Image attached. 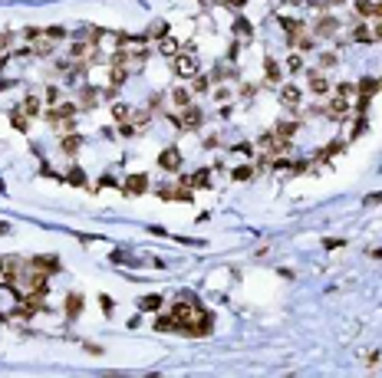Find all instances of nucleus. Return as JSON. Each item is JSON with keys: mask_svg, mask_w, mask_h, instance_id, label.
<instances>
[{"mask_svg": "<svg viewBox=\"0 0 382 378\" xmlns=\"http://www.w3.org/2000/svg\"><path fill=\"white\" fill-rule=\"evenodd\" d=\"M175 72L182 79H194V76H198V59H194V53L178 56V59H175Z\"/></svg>", "mask_w": 382, "mask_h": 378, "instance_id": "obj_1", "label": "nucleus"}, {"mask_svg": "<svg viewBox=\"0 0 382 378\" xmlns=\"http://www.w3.org/2000/svg\"><path fill=\"white\" fill-rule=\"evenodd\" d=\"M158 165L165 168V171H178V168H182V155H178V148H165L158 155Z\"/></svg>", "mask_w": 382, "mask_h": 378, "instance_id": "obj_2", "label": "nucleus"}, {"mask_svg": "<svg viewBox=\"0 0 382 378\" xmlns=\"http://www.w3.org/2000/svg\"><path fill=\"white\" fill-rule=\"evenodd\" d=\"M323 112H326L330 118H342V115H346V112H350V102H346L342 95H333V99H330V102H326V109H323Z\"/></svg>", "mask_w": 382, "mask_h": 378, "instance_id": "obj_3", "label": "nucleus"}, {"mask_svg": "<svg viewBox=\"0 0 382 378\" xmlns=\"http://www.w3.org/2000/svg\"><path fill=\"white\" fill-rule=\"evenodd\" d=\"M313 30H316V36H333L336 30H340V20H336V16H320L316 20V26H313Z\"/></svg>", "mask_w": 382, "mask_h": 378, "instance_id": "obj_4", "label": "nucleus"}, {"mask_svg": "<svg viewBox=\"0 0 382 378\" xmlns=\"http://www.w3.org/2000/svg\"><path fill=\"white\" fill-rule=\"evenodd\" d=\"M126 191H128V194H145V191H148V178H145V174H128V178H126Z\"/></svg>", "mask_w": 382, "mask_h": 378, "instance_id": "obj_5", "label": "nucleus"}, {"mask_svg": "<svg viewBox=\"0 0 382 378\" xmlns=\"http://www.w3.org/2000/svg\"><path fill=\"white\" fill-rule=\"evenodd\" d=\"M126 79H128V66L116 63V66H112V69H109V89H112V92H116V89H119L122 82H126Z\"/></svg>", "mask_w": 382, "mask_h": 378, "instance_id": "obj_6", "label": "nucleus"}, {"mask_svg": "<svg viewBox=\"0 0 382 378\" xmlns=\"http://www.w3.org/2000/svg\"><path fill=\"white\" fill-rule=\"evenodd\" d=\"M300 99H303V92L296 86H284L280 89V102L286 105V109H294V105H300Z\"/></svg>", "mask_w": 382, "mask_h": 378, "instance_id": "obj_7", "label": "nucleus"}, {"mask_svg": "<svg viewBox=\"0 0 382 378\" xmlns=\"http://www.w3.org/2000/svg\"><path fill=\"white\" fill-rule=\"evenodd\" d=\"M30 270H40V273H56V270H60V260H56V257H36V260L30 263Z\"/></svg>", "mask_w": 382, "mask_h": 378, "instance_id": "obj_8", "label": "nucleus"}, {"mask_svg": "<svg viewBox=\"0 0 382 378\" xmlns=\"http://www.w3.org/2000/svg\"><path fill=\"white\" fill-rule=\"evenodd\" d=\"M306 76H310V89L316 95H326L330 92V79L323 76V72H306Z\"/></svg>", "mask_w": 382, "mask_h": 378, "instance_id": "obj_9", "label": "nucleus"}, {"mask_svg": "<svg viewBox=\"0 0 382 378\" xmlns=\"http://www.w3.org/2000/svg\"><path fill=\"white\" fill-rule=\"evenodd\" d=\"M296 122H290V118H284V122H277V128H274V135H277V138H284V142H290V138H294L296 135Z\"/></svg>", "mask_w": 382, "mask_h": 378, "instance_id": "obj_10", "label": "nucleus"}, {"mask_svg": "<svg viewBox=\"0 0 382 378\" xmlns=\"http://www.w3.org/2000/svg\"><path fill=\"white\" fill-rule=\"evenodd\" d=\"M182 125H184V128H198V125H201V109H194V105H184Z\"/></svg>", "mask_w": 382, "mask_h": 378, "instance_id": "obj_11", "label": "nucleus"}, {"mask_svg": "<svg viewBox=\"0 0 382 378\" xmlns=\"http://www.w3.org/2000/svg\"><path fill=\"white\" fill-rule=\"evenodd\" d=\"M264 72H267V82H280V63L277 59H270V56H267V59H264Z\"/></svg>", "mask_w": 382, "mask_h": 378, "instance_id": "obj_12", "label": "nucleus"}, {"mask_svg": "<svg viewBox=\"0 0 382 378\" xmlns=\"http://www.w3.org/2000/svg\"><path fill=\"white\" fill-rule=\"evenodd\" d=\"M234 33H238L240 39H250V36H254V26L247 23L244 16H238V20H234Z\"/></svg>", "mask_w": 382, "mask_h": 378, "instance_id": "obj_13", "label": "nucleus"}, {"mask_svg": "<svg viewBox=\"0 0 382 378\" xmlns=\"http://www.w3.org/2000/svg\"><path fill=\"white\" fill-rule=\"evenodd\" d=\"M158 53H162V56H175V53H178V43H175L172 36H162V39H158Z\"/></svg>", "mask_w": 382, "mask_h": 378, "instance_id": "obj_14", "label": "nucleus"}, {"mask_svg": "<svg viewBox=\"0 0 382 378\" xmlns=\"http://www.w3.org/2000/svg\"><path fill=\"white\" fill-rule=\"evenodd\" d=\"M20 112H26V115H40V99H36V95H26L24 105H20Z\"/></svg>", "mask_w": 382, "mask_h": 378, "instance_id": "obj_15", "label": "nucleus"}, {"mask_svg": "<svg viewBox=\"0 0 382 378\" xmlns=\"http://www.w3.org/2000/svg\"><path fill=\"white\" fill-rule=\"evenodd\" d=\"M184 184L188 188H208V171H198V174H191V178H184Z\"/></svg>", "mask_w": 382, "mask_h": 378, "instance_id": "obj_16", "label": "nucleus"}, {"mask_svg": "<svg viewBox=\"0 0 382 378\" xmlns=\"http://www.w3.org/2000/svg\"><path fill=\"white\" fill-rule=\"evenodd\" d=\"M72 112H76V109H72V105H56V109L50 112V122H60V118H70Z\"/></svg>", "mask_w": 382, "mask_h": 378, "instance_id": "obj_17", "label": "nucleus"}, {"mask_svg": "<svg viewBox=\"0 0 382 378\" xmlns=\"http://www.w3.org/2000/svg\"><path fill=\"white\" fill-rule=\"evenodd\" d=\"M376 89H379V82H376V79H362V82H359V92H362L359 99H369Z\"/></svg>", "mask_w": 382, "mask_h": 378, "instance_id": "obj_18", "label": "nucleus"}, {"mask_svg": "<svg viewBox=\"0 0 382 378\" xmlns=\"http://www.w3.org/2000/svg\"><path fill=\"white\" fill-rule=\"evenodd\" d=\"M80 145H82L80 135H66V138H63V151H70V155H72V151H80Z\"/></svg>", "mask_w": 382, "mask_h": 378, "instance_id": "obj_19", "label": "nucleus"}, {"mask_svg": "<svg viewBox=\"0 0 382 378\" xmlns=\"http://www.w3.org/2000/svg\"><path fill=\"white\" fill-rule=\"evenodd\" d=\"M352 39H359V43H366V39H376V36H372V26H356V30H352Z\"/></svg>", "mask_w": 382, "mask_h": 378, "instance_id": "obj_20", "label": "nucleus"}, {"mask_svg": "<svg viewBox=\"0 0 382 378\" xmlns=\"http://www.w3.org/2000/svg\"><path fill=\"white\" fill-rule=\"evenodd\" d=\"M172 99H175V105H191V95H188V89H175V92H172Z\"/></svg>", "mask_w": 382, "mask_h": 378, "instance_id": "obj_21", "label": "nucleus"}, {"mask_svg": "<svg viewBox=\"0 0 382 378\" xmlns=\"http://www.w3.org/2000/svg\"><path fill=\"white\" fill-rule=\"evenodd\" d=\"M80 102H82V109H92V105H96V89H82Z\"/></svg>", "mask_w": 382, "mask_h": 378, "instance_id": "obj_22", "label": "nucleus"}, {"mask_svg": "<svg viewBox=\"0 0 382 378\" xmlns=\"http://www.w3.org/2000/svg\"><path fill=\"white\" fill-rule=\"evenodd\" d=\"M80 309H82L80 296H70V300H66V313H70V316H80Z\"/></svg>", "mask_w": 382, "mask_h": 378, "instance_id": "obj_23", "label": "nucleus"}, {"mask_svg": "<svg viewBox=\"0 0 382 378\" xmlns=\"http://www.w3.org/2000/svg\"><path fill=\"white\" fill-rule=\"evenodd\" d=\"M112 115L119 118V122H126V118H128V105L126 102H112Z\"/></svg>", "mask_w": 382, "mask_h": 378, "instance_id": "obj_24", "label": "nucleus"}, {"mask_svg": "<svg viewBox=\"0 0 382 378\" xmlns=\"http://www.w3.org/2000/svg\"><path fill=\"white\" fill-rule=\"evenodd\" d=\"M155 329H162V332H168V329H175V319H172V316H162L158 323H155Z\"/></svg>", "mask_w": 382, "mask_h": 378, "instance_id": "obj_25", "label": "nucleus"}, {"mask_svg": "<svg viewBox=\"0 0 382 378\" xmlns=\"http://www.w3.org/2000/svg\"><path fill=\"white\" fill-rule=\"evenodd\" d=\"M208 86H211V82H208V76H194V92H208Z\"/></svg>", "mask_w": 382, "mask_h": 378, "instance_id": "obj_26", "label": "nucleus"}, {"mask_svg": "<svg viewBox=\"0 0 382 378\" xmlns=\"http://www.w3.org/2000/svg\"><path fill=\"white\" fill-rule=\"evenodd\" d=\"M214 99H218V102H228V99H231V89H228V86H218L214 89Z\"/></svg>", "mask_w": 382, "mask_h": 378, "instance_id": "obj_27", "label": "nucleus"}, {"mask_svg": "<svg viewBox=\"0 0 382 378\" xmlns=\"http://www.w3.org/2000/svg\"><path fill=\"white\" fill-rule=\"evenodd\" d=\"M14 125L20 128V132H26V112H14Z\"/></svg>", "mask_w": 382, "mask_h": 378, "instance_id": "obj_28", "label": "nucleus"}, {"mask_svg": "<svg viewBox=\"0 0 382 378\" xmlns=\"http://www.w3.org/2000/svg\"><path fill=\"white\" fill-rule=\"evenodd\" d=\"M158 306H162L158 296H145V300H142V309H158Z\"/></svg>", "mask_w": 382, "mask_h": 378, "instance_id": "obj_29", "label": "nucleus"}, {"mask_svg": "<svg viewBox=\"0 0 382 378\" xmlns=\"http://www.w3.org/2000/svg\"><path fill=\"white\" fill-rule=\"evenodd\" d=\"M250 168H234V181H247V178H250Z\"/></svg>", "mask_w": 382, "mask_h": 378, "instance_id": "obj_30", "label": "nucleus"}, {"mask_svg": "<svg viewBox=\"0 0 382 378\" xmlns=\"http://www.w3.org/2000/svg\"><path fill=\"white\" fill-rule=\"evenodd\" d=\"M46 36H50V39H63V36H66V30H63V26H50V30H46Z\"/></svg>", "mask_w": 382, "mask_h": 378, "instance_id": "obj_31", "label": "nucleus"}, {"mask_svg": "<svg viewBox=\"0 0 382 378\" xmlns=\"http://www.w3.org/2000/svg\"><path fill=\"white\" fill-rule=\"evenodd\" d=\"M33 53H36V56H50V53H53V46H50V43H36Z\"/></svg>", "mask_w": 382, "mask_h": 378, "instance_id": "obj_32", "label": "nucleus"}, {"mask_svg": "<svg viewBox=\"0 0 382 378\" xmlns=\"http://www.w3.org/2000/svg\"><path fill=\"white\" fill-rule=\"evenodd\" d=\"M286 66H290V72H303V59H300V56H290V63H286Z\"/></svg>", "mask_w": 382, "mask_h": 378, "instance_id": "obj_33", "label": "nucleus"}, {"mask_svg": "<svg viewBox=\"0 0 382 378\" xmlns=\"http://www.w3.org/2000/svg\"><path fill=\"white\" fill-rule=\"evenodd\" d=\"M372 36H379V39H382V13H379V20L372 16Z\"/></svg>", "mask_w": 382, "mask_h": 378, "instance_id": "obj_34", "label": "nucleus"}, {"mask_svg": "<svg viewBox=\"0 0 382 378\" xmlns=\"http://www.w3.org/2000/svg\"><path fill=\"white\" fill-rule=\"evenodd\" d=\"M10 43H14V33H4V36H0V46H4V53H7Z\"/></svg>", "mask_w": 382, "mask_h": 378, "instance_id": "obj_35", "label": "nucleus"}, {"mask_svg": "<svg viewBox=\"0 0 382 378\" xmlns=\"http://www.w3.org/2000/svg\"><path fill=\"white\" fill-rule=\"evenodd\" d=\"M376 204H382V194H369L366 197V207H376Z\"/></svg>", "mask_w": 382, "mask_h": 378, "instance_id": "obj_36", "label": "nucleus"}, {"mask_svg": "<svg viewBox=\"0 0 382 378\" xmlns=\"http://www.w3.org/2000/svg\"><path fill=\"white\" fill-rule=\"evenodd\" d=\"M24 36H26V39H36V36H40V30H36V26H26Z\"/></svg>", "mask_w": 382, "mask_h": 378, "instance_id": "obj_37", "label": "nucleus"}, {"mask_svg": "<svg viewBox=\"0 0 382 378\" xmlns=\"http://www.w3.org/2000/svg\"><path fill=\"white\" fill-rule=\"evenodd\" d=\"M224 3H228V7H244L247 0H224Z\"/></svg>", "mask_w": 382, "mask_h": 378, "instance_id": "obj_38", "label": "nucleus"}]
</instances>
